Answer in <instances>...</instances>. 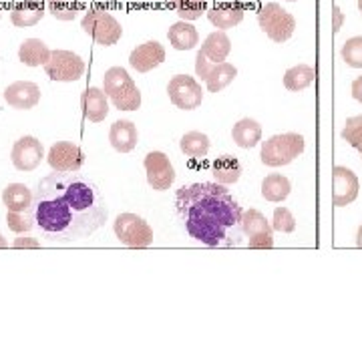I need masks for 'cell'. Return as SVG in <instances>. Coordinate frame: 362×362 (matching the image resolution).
<instances>
[{
	"label": "cell",
	"instance_id": "14",
	"mask_svg": "<svg viewBox=\"0 0 362 362\" xmlns=\"http://www.w3.org/2000/svg\"><path fill=\"white\" fill-rule=\"evenodd\" d=\"M42 159H45V147L37 137L25 135L14 143L11 161L18 171H35L42 163Z\"/></svg>",
	"mask_w": 362,
	"mask_h": 362
},
{
	"label": "cell",
	"instance_id": "7",
	"mask_svg": "<svg viewBox=\"0 0 362 362\" xmlns=\"http://www.w3.org/2000/svg\"><path fill=\"white\" fill-rule=\"evenodd\" d=\"M113 232L117 240L127 247L141 250L153 244V228L137 214H119L113 223Z\"/></svg>",
	"mask_w": 362,
	"mask_h": 362
},
{
	"label": "cell",
	"instance_id": "27",
	"mask_svg": "<svg viewBox=\"0 0 362 362\" xmlns=\"http://www.w3.org/2000/svg\"><path fill=\"white\" fill-rule=\"evenodd\" d=\"M292 192V183L282 173H270L262 181V197L272 204H280Z\"/></svg>",
	"mask_w": 362,
	"mask_h": 362
},
{
	"label": "cell",
	"instance_id": "4",
	"mask_svg": "<svg viewBox=\"0 0 362 362\" xmlns=\"http://www.w3.org/2000/svg\"><path fill=\"white\" fill-rule=\"evenodd\" d=\"M306 141L300 133L274 135L262 145V163L268 168H284L304 153Z\"/></svg>",
	"mask_w": 362,
	"mask_h": 362
},
{
	"label": "cell",
	"instance_id": "28",
	"mask_svg": "<svg viewBox=\"0 0 362 362\" xmlns=\"http://www.w3.org/2000/svg\"><path fill=\"white\" fill-rule=\"evenodd\" d=\"M211 173L218 183L223 185H232L242 177V163L232 156H221L214 161L211 165Z\"/></svg>",
	"mask_w": 362,
	"mask_h": 362
},
{
	"label": "cell",
	"instance_id": "41",
	"mask_svg": "<svg viewBox=\"0 0 362 362\" xmlns=\"http://www.w3.org/2000/svg\"><path fill=\"white\" fill-rule=\"evenodd\" d=\"M0 247H8V242L2 238V233H0Z\"/></svg>",
	"mask_w": 362,
	"mask_h": 362
},
{
	"label": "cell",
	"instance_id": "26",
	"mask_svg": "<svg viewBox=\"0 0 362 362\" xmlns=\"http://www.w3.org/2000/svg\"><path fill=\"white\" fill-rule=\"evenodd\" d=\"M51 57V49L40 39H26L18 47V61L26 66L45 65Z\"/></svg>",
	"mask_w": 362,
	"mask_h": 362
},
{
	"label": "cell",
	"instance_id": "30",
	"mask_svg": "<svg viewBox=\"0 0 362 362\" xmlns=\"http://www.w3.org/2000/svg\"><path fill=\"white\" fill-rule=\"evenodd\" d=\"M180 147L187 157L199 159V157H206L209 151V137L202 131H189L181 137Z\"/></svg>",
	"mask_w": 362,
	"mask_h": 362
},
{
	"label": "cell",
	"instance_id": "22",
	"mask_svg": "<svg viewBox=\"0 0 362 362\" xmlns=\"http://www.w3.org/2000/svg\"><path fill=\"white\" fill-rule=\"evenodd\" d=\"M168 39L169 45L175 51H192L199 45V35L189 21H180V23L171 25V28L168 30Z\"/></svg>",
	"mask_w": 362,
	"mask_h": 362
},
{
	"label": "cell",
	"instance_id": "20",
	"mask_svg": "<svg viewBox=\"0 0 362 362\" xmlns=\"http://www.w3.org/2000/svg\"><path fill=\"white\" fill-rule=\"evenodd\" d=\"M232 51V40L230 37L223 33V30H216V33H211L206 40H204V45H202V49H199V54L209 61V63H223L226 59H228V54Z\"/></svg>",
	"mask_w": 362,
	"mask_h": 362
},
{
	"label": "cell",
	"instance_id": "21",
	"mask_svg": "<svg viewBox=\"0 0 362 362\" xmlns=\"http://www.w3.org/2000/svg\"><path fill=\"white\" fill-rule=\"evenodd\" d=\"M2 204L6 211H25L35 207V194L26 187L25 183H8L2 189Z\"/></svg>",
	"mask_w": 362,
	"mask_h": 362
},
{
	"label": "cell",
	"instance_id": "8",
	"mask_svg": "<svg viewBox=\"0 0 362 362\" xmlns=\"http://www.w3.org/2000/svg\"><path fill=\"white\" fill-rule=\"evenodd\" d=\"M45 73L51 81L59 83H73L78 81L85 73V61L73 51H51L49 61L45 63Z\"/></svg>",
	"mask_w": 362,
	"mask_h": 362
},
{
	"label": "cell",
	"instance_id": "18",
	"mask_svg": "<svg viewBox=\"0 0 362 362\" xmlns=\"http://www.w3.org/2000/svg\"><path fill=\"white\" fill-rule=\"evenodd\" d=\"M81 109L83 115L89 119L90 123H101L105 117L109 115V97L99 87H89L81 95Z\"/></svg>",
	"mask_w": 362,
	"mask_h": 362
},
{
	"label": "cell",
	"instance_id": "13",
	"mask_svg": "<svg viewBox=\"0 0 362 362\" xmlns=\"http://www.w3.org/2000/svg\"><path fill=\"white\" fill-rule=\"evenodd\" d=\"M47 161L52 171H63V173H75L85 163L83 149L73 141H57L49 149Z\"/></svg>",
	"mask_w": 362,
	"mask_h": 362
},
{
	"label": "cell",
	"instance_id": "16",
	"mask_svg": "<svg viewBox=\"0 0 362 362\" xmlns=\"http://www.w3.org/2000/svg\"><path fill=\"white\" fill-rule=\"evenodd\" d=\"M4 101L11 105L13 109L28 111V109H33V107L39 105V85H35V83H30V81H16V83L8 85V87L4 89Z\"/></svg>",
	"mask_w": 362,
	"mask_h": 362
},
{
	"label": "cell",
	"instance_id": "33",
	"mask_svg": "<svg viewBox=\"0 0 362 362\" xmlns=\"http://www.w3.org/2000/svg\"><path fill=\"white\" fill-rule=\"evenodd\" d=\"M6 223L14 233H26L35 228V207L25 211H6Z\"/></svg>",
	"mask_w": 362,
	"mask_h": 362
},
{
	"label": "cell",
	"instance_id": "3",
	"mask_svg": "<svg viewBox=\"0 0 362 362\" xmlns=\"http://www.w3.org/2000/svg\"><path fill=\"white\" fill-rule=\"evenodd\" d=\"M103 90L119 111H137L141 107V90L123 66H111L105 71Z\"/></svg>",
	"mask_w": 362,
	"mask_h": 362
},
{
	"label": "cell",
	"instance_id": "17",
	"mask_svg": "<svg viewBox=\"0 0 362 362\" xmlns=\"http://www.w3.org/2000/svg\"><path fill=\"white\" fill-rule=\"evenodd\" d=\"M165 61V49L163 45H159L157 40H147L139 45L137 49H133L129 57V65L137 73H149L156 66H159Z\"/></svg>",
	"mask_w": 362,
	"mask_h": 362
},
{
	"label": "cell",
	"instance_id": "31",
	"mask_svg": "<svg viewBox=\"0 0 362 362\" xmlns=\"http://www.w3.org/2000/svg\"><path fill=\"white\" fill-rule=\"evenodd\" d=\"M47 4H49V13L63 23L75 21V16L83 8L81 0H47Z\"/></svg>",
	"mask_w": 362,
	"mask_h": 362
},
{
	"label": "cell",
	"instance_id": "11",
	"mask_svg": "<svg viewBox=\"0 0 362 362\" xmlns=\"http://www.w3.org/2000/svg\"><path fill=\"white\" fill-rule=\"evenodd\" d=\"M242 230L247 238V247L252 250H270L274 246V228L266 216L258 209H247L242 218Z\"/></svg>",
	"mask_w": 362,
	"mask_h": 362
},
{
	"label": "cell",
	"instance_id": "39",
	"mask_svg": "<svg viewBox=\"0 0 362 362\" xmlns=\"http://www.w3.org/2000/svg\"><path fill=\"white\" fill-rule=\"evenodd\" d=\"M352 97H354L358 103H362V77H356L352 81Z\"/></svg>",
	"mask_w": 362,
	"mask_h": 362
},
{
	"label": "cell",
	"instance_id": "44",
	"mask_svg": "<svg viewBox=\"0 0 362 362\" xmlns=\"http://www.w3.org/2000/svg\"><path fill=\"white\" fill-rule=\"evenodd\" d=\"M0 16H2V14H0Z\"/></svg>",
	"mask_w": 362,
	"mask_h": 362
},
{
	"label": "cell",
	"instance_id": "15",
	"mask_svg": "<svg viewBox=\"0 0 362 362\" xmlns=\"http://www.w3.org/2000/svg\"><path fill=\"white\" fill-rule=\"evenodd\" d=\"M361 192L358 177L349 168L337 165L332 169V204L337 207L350 206Z\"/></svg>",
	"mask_w": 362,
	"mask_h": 362
},
{
	"label": "cell",
	"instance_id": "12",
	"mask_svg": "<svg viewBox=\"0 0 362 362\" xmlns=\"http://www.w3.org/2000/svg\"><path fill=\"white\" fill-rule=\"evenodd\" d=\"M143 163H145V171H147V183L156 192H165L173 185L175 169L163 151H149Z\"/></svg>",
	"mask_w": 362,
	"mask_h": 362
},
{
	"label": "cell",
	"instance_id": "37",
	"mask_svg": "<svg viewBox=\"0 0 362 362\" xmlns=\"http://www.w3.org/2000/svg\"><path fill=\"white\" fill-rule=\"evenodd\" d=\"M13 246L18 247V250H23V247H25V250H28V247L37 250V247H40V242L39 240H35V238H25V235H23V238H16V240H14Z\"/></svg>",
	"mask_w": 362,
	"mask_h": 362
},
{
	"label": "cell",
	"instance_id": "43",
	"mask_svg": "<svg viewBox=\"0 0 362 362\" xmlns=\"http://www.w3.org/2000/svg\"><path fill=\"white\" fill-rule=\"evenodd\" d=\"M288 2H296V0H288Z\"/></svg>",
	"mask_w": 362,
	"mask_h": 362
},
{
	"label": "cell",
	"instance_id": "42",
	"mask_svg": "<svg viewBox=\"0 0 362 362\" xmlns=\"http://www.w3.org/2000/svg\"><path fill=\"white\" fill-rule=\"evenodd\" d=\"M358 11L362 13V0H358Z\"/></svg>",
	"mask_w": 362,
	"mask_h": 362
},
{
	"label": "cell",
	"instance_id": "9",
	"mask_svg": "<svg viewBox=\"0 0 362 362\" xmlns=\"http://www.w3.org/2000/svg\"><path fill=\"white\" fill-rule=\"evenodd\" d=\"M195 75L202 81H206V87L209 93H220L230 83H233V78L238 77V69L228 61L209 63L197 52V57H195Z\"/></svg>",
	"mask_w": 362,
	"mask_h": 362
},
{
	"label": "cell",
	"instance_id": "25",
	"mask_svg": "<svg viewBox=\"0 0 362 362\" xmlns=\"http://www.w3.org/2000/svg\"><path fill=\"white\" fill-rule=\"evenodd\" d=\"M207 18L216 28L228 30V28H233V26H238L244 21V6H240V4H220V6L207 11Z\"/></svg>",
	"mask_w": 362,
	"mask_h": 362
},
{
	"label": "cell",
	"instance_id": "29",
	"mask_svg": "<svg viewBox=\"0 0 362 362\" xmlns=\"http://www.w3.org/2000/svg\"><path fill=\"white\" fill-rule=\"evenodd\" d=\"M316 78V71L308 65H296L288 69L284 75V87L292 93L308 89Z\"/></svg>",
	"mask_w": 362,
	"mask_h": 362
},
{
	"label": "cell",
	"instance_id": "24",
	"mask_svg": "<svg viewBox=\"0 0 362 362\" xmlns=\"http://www.w3.org/2000/svg\"><path fill=\"white\" fill-rule=\"evenodd\" d=\"M232 139L238 147L242 149H252L262 141V125H259L256 119H242L233 125L232 129Z\"/></svg>",
	"mask_w": 362,
	"mask_h": 362
},
{
	"label": "cell",
	"instance_id": "34",
	"mask_svg": "<svg viewBox=\"0 0 362 362\" xmlns=\"http://www.w3.org/2000/svg\"><path fill=\"white\" fill-rule=\"evenodd\" d=\"M342 139L352 145L358 153L362 156V115L349 117L346 123H344V129H342Z\"/></svg>",
	"mask_w": 362,
	"mask_h": 362
},
{
	"label": "cell",
	"instance_id": "32",
	"mask_svg": "<svg viewBox=\"0 0 362 362\" xmlns=\"http://www.w3.org/2000/svg\"><path fill=\"white\" fill-rule=\"evenodd\" d=\"M168 4L180 14L181 21H195L206 13V0H168Z\"/></svg>",
	"mask_w": 362,
	"mask_h": 362
},
{
	"label": "cell",
	"instance_id": "36",
	"mask_svg": "<svg viewBox=\"0 0 362 362\" xmlns=\"http://www.w3.org/2000/svg\"><path fill=\"white\" fill-rule=\"evenodd\" d=\"M274 232L292 233L296 230V218L288 207H276L274 209V220H272Z\"/></svg>",
	"mask_w": 362,
	"mask_h": 362
},
{
	"label": "cell",
	"instance_id": "19",
	"mask_svg": "<svg viewBox=\"0 0 362 362\" xmlns=\"http://www.w3.org/2000/svg\"><path fill=\"white\" fill-rule=\"evenodd\" d=\"M109 141L113 145V149L119 151V153L133 151L137 147V141H139V133H137L135 123L127 121V119L115 121L111 125V131H109Z\"/></svg>",
	"mask_w": 362,
	"mask_h": 362
},
{
	"label": "cell",
	"instance_id": "5",
	"mask_svg": "<svg viewBox=\"0 0 362 362\" xmlns=\"http://www.w3.org/2000/svg\"><path fill=\"white\" fill-rule=\"evenodd\" d=\"M81 28L101 47H113L123 37V26L113 14L101 8H90L81 21Z\"/></svg>",
	"mask_w": 362,
	"mask_h": 362
},
{
	"label": "cell",
	"instance_id": "6",
	"mask_svg": "<svg viewBox=\"0 0 362 362\" xmlns=\"http://www.w3.org/2000/svg\"><path fill=\"white\" fill-rule=\"evenodd\" d=\"M258 25L274 42L282 45L292 39L296 30V18L284 11L278 2H268L258 13Z\"/></svg>",
	"mask_w": 362,
	"mask_h": 362
},
{
	"label": "cell",
	"instance_id": "2",
	"mask_svg": "<svg viewBox=\"0 0 362 362\" xmlns=\"http://www.w3.org/2000/svg\"><path fill=\"white\" fill-rule=\"evenodd\" d=\"M175 209L185 232L204 246H242L244 209L223 183L204 181L183 185L175 195Z\"/></svg>",
	"mask_w": 362,
	"mask_h": 362
},
{
	"label": "cell",
	"instance_id": "10",
	"mask_svg": "<svg viewBox=\"0 0 362 362\" xmlns=\"http://www.w3.org/2000/svg\"><path fill=\"white\" fill-rule=\"evenodd\" d=\"M168 93L171 103L181 111H194L204 101L202 85L189 75H175L168 85Z\"/></svg>",
	"mask_w": 362,
	"mask_h": 362
},
{
	"label": "cell",
	"instance_id": "23",
	"mask_svg": "<svg viewBox=\"0 0 362 362\" xmlns=\"http://www.w3.org/2000/svg\"><path fill=\"white\" fill-rule=\"evenodd\" d=\"M45 16V4L40 0H25L13 6L11 11V21L14 26L18 28H26V26H35L37 23L42 21Z\"/></svg>",
	"mask_w": 362,
	"mask_h": 362
},
{
	"label": "cell",
	"instance_id": "38",
	"mask_svg": "<svg viewBox=\"0 0 362 362\" xmlns=\"http://www.w3.org/2000/svg\"><path fill=\"white\" fill-rule=\"evenodd\" d=\"M342 25H344V14L340 11V6H334L332 8V30L338 33L342 28Z\"/></svg>",
	"mask_w": 362,
	"mask_h": 362
},
{
	"label": "cell",
	"instance_id": "40",
	"mask_svg": "<svg viewBox=\"0 0 362 362\" xmlns=\"http://www.w3.org/2000/svg\"><path fill=\"white\" fill-rule=\"evenodd\" d=\"M356 246L362 247V226L358 228V233H356Z\"/></svg>",
	"mask_w": 362,
	"mask_h": 362
},
{
	"label": "cell",
	"instance_id": "35",
	"mask_svg": "<svg viewBox=\"0 0 362 362\" xmlns=\"http://www.w3.org/2000/svg\"><path fill=\"white\" fill-rule=\"evenodd\" d=\"M342 61L352 69H362V37L349 39L340 49Z\"/></svg>",
	"mask_w": 362,
	"mask_h": 362
},
{
	"label": "cell",
	"instance_id": "1",
	"mask_svg": "<svg viewBox=\"0 0 362 362\" xmlns=\"http://www.w3.org/2000/svg\"><path fill=\"white\" fill-rule=\"evenodd\" d=\"M109 209L97 185L75 173L52 171L35 189V220L42 235L57 244L87 240L101 230Z\"/></svg>",
	"mask_w": 362,
	"mask_h": 362
}]
</instances>
